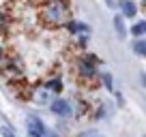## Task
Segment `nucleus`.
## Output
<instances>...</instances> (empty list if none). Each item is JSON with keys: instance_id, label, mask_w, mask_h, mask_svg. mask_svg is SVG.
I'll return each mask as SVG.
<instances>
[{"instance_id": "1", "label": "nucleus", "mask_w": 146, "mask_h": 137, "mask_svg": "<svg viewBox=\"0 0 146 137\" xmlns=\"http://www.w3.org/2000/svg\"><path fill=\"white\" fill-rule=\"evenodd\" d=\"M39 17L50 28H64V24L73 19V13L67 0H50L39 9Z\"/></svg>"}, {"instance_id": "2", "label": "nucleus", "mask_w": 146, "mask_h": 137, "mask_svg": "<svg viewBox=\"0 0 146 137\" xmlns=\"http://www.w3.org/2000/svg\"><path fill=\"white\" fill-rule=\"evenodd\" d=\"M99 64L101 60L97 58V56L92 54H84L78 58V62H75V73H78L80 79H84V82H92V79H99Z\"/></svg>"}, {"instance_id": "3", "label": "nucleus", "mask_w": 146, "mask_h": 137, "mask_svg": "<svg viewBox=\"0 0 146 137\" xmlns=\"http://www.w3.org/2000/svg\"><path fill=\"white\" fill-rule=\"evenodd\" d=\"M0 73L5 75L11 84H15V82H22L24 79V67H22V62H19L15 56L7 54L5 62H2V67H0Z\"/></svg>"}, {"instance_id": "4", "label": "nucleus", "mask_w": 146, "mask_h": 137, "mask_svg": "<svg viewBox=\"0 0 146 137\" xmlns=\"http://www.w3.org/2000/svg\"><path fill=\"white\" fill-rule=\"evenodd\" d=\"M28 99H30V103H35L39 107H50V103L54 101V94L43 84H39V86H32L28 90Z\"/></svg>"}, {"instance_id": "5", "label": "nucleus", "mask_w": 146, "mask_h": 137, "mask_svg": "<svg viewBox=\"0 0 146 137\" xmlns=\"http://www.w3.org/2000/svg\"><path fill=\"white\" fill-rule=\"evenodd\" d=\"M50 111L60 120H69L73 116V103L58 94V96H54V101L50 103Z\"/></svg>"}, {"instance_id": "6", "label": "nucleus", "mask_w": 146, "mask_h": 137, "mask_svg": "<svg viewBox=\"0 0 146 137\" xmlns=\"http://www.w3.org/2000/svg\"><path fill=\"white\" fill-rule=\"evenodd\" d=\"M64 30L71 34V37H78V34H90L92 32V28L88 26L86 22H82V19H69L67 24H64Z\"/></svg>"}, {"instance_id": "7", "label": "nucleus", "mask_w": 146, "mask_h": 137, "mask_svg": "<svg viewBox=\"0 0 146 137\" xmlns=\"http://www.w3.org/2000/svg\"><path fill=\"white\" fill-rule=\"evenodd\" d=\"M116 9H118V13L123 15L125 19H133L137 15V2L135 0H118V7H116Z\"/></svg>"}, {"instance_id": "8", "label": "nucleus", "mask_w": 146, "mask_h": 137, "mask_svg": "<svg viewBox=\"0 0 146 137\" xmlns=\"http://www.w3.org/2000/svg\"><path fill=\"white\" fill-rule=\"evenodd\" d=\"M112 26H114V32H116V37L120 39V41H125L129 34V28L127 24H125V17L120 13H114V17H112Z\"/></svg>"}, {"instance_id": "9", "label": "nucleus", "mask_w": 146, "mask_h": 137, "mask_svg": "<svg viewBox=\"0 0 146 137\" xmlns=\"http://www.w3.org/2000/svg\"><path fill=\"white\" fill-rule=\"evenodd\" d=\"M43 86H45L54 96H58L60 92H62V88H64V86H62V77H50V79H45V82H43Z\"/></svg>"}, {"instance_id": "10", "label": "nucleus", "mask_w": 146, "mask_h": 137, "mask_svg": "<svg viewBox=\"0 0 146 137\" xmlns=\"http://www.w3.org/2000/svg\"><path fill=\"white\" fill-rule=\"evenodd\" d=\"M129 34L133 39H146V19H140L135 22L131 28H129Z\"/></svg>"}, {"instance_id": "11", "label": "nucleus", "mask_w": 146, "mask_h": 137, "mask_svg": "<svg viewBox=\"0 0 146 137\" xmlns=\"http://www.w3.org/2000/svg\"><path fill=\"white\" fill-rule=\"evenodd\" d=\"M99 79H101V84H103V88L105 90H110V92H114L116 88H114V77H112V73H99Z\"/></svg>"}, {"instance_id": "12", "label": "nucleus", "mask_w": 146, "mask_h": 137, "mask_svg": "<svg viewBox=\"0 0 146 137\" xmlns=\"http://www.w3.org/2000/svg\"><path fill=\"white\" fill-rule=\"evenodd\" d=\"M133 51H135L140 58H146V39H133Z\"/></svg>"}, {"instance_id": "13", "label": "nucleus", "mask_w": 146, "mask_h": 137, "mask_svg": "<svg viewBox=\"0 0 146 137\" xmlns=\"http://www.w3.org/2000/svg\"><path fill=\"white\" fill-rule=\"evenodd\" d=\"M9 26H11V19H9V15L2 11V13H0V37H7Z\"/></svg>"}, {"instance_id": "14", "label": "nucleus", "mask_w": 146, "mask_h": 137, "mask_svg": "<svg viewBox=\"0 0 146 137\" xmlns=\"http://www.w3.org/2000/svg\"><path fill=\"white\" fill-rule=\"evenodd\" d=\"M0 137H17L13 131V126H9V124H2L0 126Z\"/></svg>"}, {"instance_id": "15", "label": "nucleus", "mask_w": 146, "mask_h": 137, "mask_svg": "<svg viewBox=\"0 0 146 137\" xmlns=\"http://www.w3.org/2000/svg\"><path fill=\"white\" fill-rule=\"evenodd\" d=\"M78 137H103V135H101V131H97V128H86V131H82Z\"/></svg>"}, {"instance_id": "16", "label": "nucleus", "mask_w": 146, "mask_h": 137, "mask_svg": "<svg viewBox=\"0 0 146 137\" xmlns=\"http://www.w3.org/2000/svg\"><path fill=\"white\" fill-rule=\"evenodd\" d=\"M5 58H7V47L2 45V41H0V67H2V62H5Z\"/></svg>"}, {"instance_id": "17", "label": "nucleus", "mask_w": 146, "mask_h": 137, "mask_svg": "<svg viewBox=\"0 0 146 137\" xmlns=\"http://www.w3.org/2000/svg\"><path fill=\"white\" fill-rule=\"evenodd\" d=\"M105 7H108V9H116V7H118V0H105Z\"/></svg>"}, {"instance_id": "18", "label": "nucleus", "mask_w": 146, "mask_h": 137, "mask_svg": "<svg viewBox=\"0 0 146 137\" xmlns=\"http://www.w3.org/2000/svg\"><path fill=\"white\" fill-rule=\"evenodd\" d=\"M140 82H142V86H144V90H146V73H140Z\"/></svg>"}, {"instance_id": "19", "label": "nucleus", "mask_w": 146, "mask_h": 137, "mask_svg": "<svg viewBox=\"0 0 146 137\" xmlns=\"http://www.w3.org/2000/svg\"><path fill=\"white\" fill-rule=\"evenodd\" d=\"M140 2H142V5H144V7H146V0H140Z\"/></svg>"}, {"instance_id": "20", "label": "nucleus", "mask_w": 146, "mask_h": 137, "mask_svg": "<svg viewBox=\"0 0 146 137\" xmlns=\"http://www.w3.org/2000/svg\"><path fill=\"white\" fill-rule=\"evenodd\" d=\"M0 13H2V5H0Z\"/></svg>"}, {"instance_id": "21", "label": "nucleus", "mask_w": 146, "mask_h": 137, "mask_svg": "<svg viewBox=\"0 0 146 137\" xmlns=\"http://www.w3.org/2000/svg\"><path fill=\"white\" fill-rule=\"evenodd\" d=\"M144 137H146V135H144Z\"/></svg>"}]
</instances>
